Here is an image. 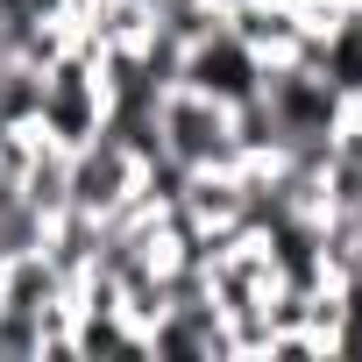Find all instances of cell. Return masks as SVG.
Instances as JSON below:
<instances>
[{"label":"cell","mask_w":362,"mask_h":362,"mask_svg":"<svg viewBox=\"0 0 362 362\" xmlns=\"http://www.w3.org/2000/svg\"><path fill=\"white\" fill-rule=\"evenodd\" d=\"M177 86H192V93H206V100H221V107H242V100H256L263 93V57L228 29V15H221V29H206L199 43H185V57H177Z\"/></svg>","instance_id":"3957f363"},{"label":"cell","mask_w":362,"mask_h":362,"mask_svg":"<svg viewBox=\"0 0 362 362\" xmlns=\"http://www.w3.org/2000/svg\"><path fill=\"white\" fill-rule=\"evenodd\" d=\"M135 177H142V156L114 135V128H100V135H86L78 149H64V206H78V214H107V206H121L128 192H135Z\"/></svg>","instance_id":"7a4b0ae2"},{"label":"cell","mask_w":362,"mask_h":362,"mask_svg":"<svg viewBox=\"0 0 362 362\" xmlns=\"http://www.w3.org/2000/svg\"><path fill=\"white\" fill-rule=\"evenodd\" d=\"M355 8H362V0H355Z\"/></svg>","instance_id":"5b68a950"},{"label":"cell","mask_w":362,"mask_h":362,"mask_svg":"<svg viewBox=\"0 0 362 362\" xmlns=\"http://www.w3.org/2000/svg\"><path fill=\"white\" fill-rule=\"evenodd\" d=\"M228 29H235L256 57H291L298 36H305V15L291 8V0H242V8L228 15Z\"/></svg>","instance_id":"277c9868"},{"label":"cell","mask_w":362,"mask_h":362,"mask_svg":"<svg viewBox=\"0 0 362 362\" xmlns=\"http://www.w3.org/2000/svg\"><path fill=\"white\" fill-rule=\"evenodd\" d=\"M156 135H163V156H177L185 170H235L242 149H235V114L192 86H163L156 100Z\"/></svg>","instance_id":"6da1fadb"}]
</instances>
